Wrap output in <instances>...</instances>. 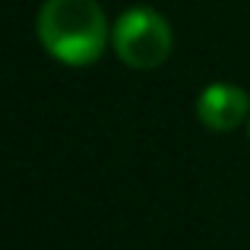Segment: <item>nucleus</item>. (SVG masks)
<instances>
[{"instance_id": "f257e3e1", "label": "nucleus", "mask_w": 250, "mask_h": 250, "mask_svg": "<svg viewBox=\"0 0 250 250\" xmlns=\"http://www.w3.org/2000/svg\"><path fill=\"white\" fill-rule=\"evenodd\" d=\"M38 42L67 67H89L104 54L111 25L98 0H44L38 10Z\"/></svg>"}, {"instance_id": "f03ea898", "label": "nucleus", "mask_w": 250, "mask_h": 250, "mask_svg": "<svg viewBox=\"0 0 250 250\" xmlns=\"http://www.w3.org/2000/svg\"><path fill=\"white\" fill-rule=\"evenodd\" d=\"M111 48L121 57V63L133 70H155L171 57L174 35L162 13L149 6H133L121 13V19L111 29Z\"/></svg>"}, {"instance_id": "7ed1b4c3", "label": "nucleus", "mask_w": 250, "mask_h": 250, "mask_svg": "<svg viewBox=\"0 0 250 250\" xmlns=\"http://www.w3.org/2000/svg\"><path fill=\"white\" fill-rule=\"evenodd\" d=\"M247 114H250V95L234 83H212L196 98L200 124L215 130V133H228V130L241 127Z\"/></svg>"}, {"instance_id": "20e7f679", "label": "nucleus", "mask_w": 250, "mask_h": 250, "mask_svg": "<svg viewBox=\"0 0 250 250\" xmlns=\"http://www.w3.org/2000/svg\"><path fill=\"white\" fill-rule=\"evenodd\" d=\"M247 133H250V130H247Z\"/></svg>"}]
</instances>
